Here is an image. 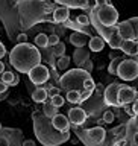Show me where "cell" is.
<instances>
[{"instance_id": "obj_1", "label": "cell", "mask_w": 138, "mask_h": 146, "mask_svg": "<svg viewBox=\"0 0 138 146\" xmlns=\"http://www.w3.org/2000/svg\"><path fill=\"white\" fill-rule=\"evenodd\" d=\"M56 8V3L50 0H20L17 3V12L21 29H30L44 21L55 23L53 12Z\"/></svg>"}, {"instance_id": "obj_2", "label": "cell", "mask_w": 138, "mask_h": 146, "mask_svg": "<svg viewBox=\"0 0 138 146\" xmlns=\"http://www.w3.org/2000/svg\"><path fill=\"white\" fill-rule=\"evenodd\" d=\"M32 122H34V132L43 146H59L70 139V131L67 132L58 131L53 126L52 119H49L41 110L34 111Z\"/></svg>"}, {"instance_id": "obj_3", "label": "cell", "mask_w": 138, "mask_h": 146, "mask_svg": "<svg viewBox=\"0 0 138 146\" xmlns=\"http://www.w3.org/2000/svg\"><path fill=\"white\" fill-rule=\"evenodd\" d=\"M9 62L11 66L20 73H29L34 67L41 64V53L36 46L29 43L17 44L9 52Z\"/></svg>"}, {"instance_id": "obj_4", "label": "cell", "mask_w": 138, "mask_h": 146, "mask_svg": "<svg viewBox=\"0 0 138 146\" xmlns=\"http://www.w3.org/2000/svg\"><path fill=\"white\" fill-rule=\"evenodd\" d=\"M88 78H91V73H88L84 68H70L62 76H59V85L65 91H84V84Z\"/></svg>"}, {"instance_id": "obj_5", "label": "cell", "mask_w": 138, "mask_h": 146, "mask_svg": "<svg viewBox=\"0 0 138 146\" xmlns=\"http://www.w3.org/2000/svg\"><path fill=\"white\" fill-rule=\"evenodd\" d=\"M91 11L96 14V18L99 20V23L102 26H105V27L117 26L118 11L112 6L111 3H109V5H103V6H94V8H91Z\"/></svg>"}, {"instance_id": "obj_6", "label": "cell", "mask_w": 138, "mask_h": 146, "mask_svg": "<svg viewBox=\"0 0 138 146\" xmlns=\"http://www.w3.org/2000/svg\"><path fill=\"white\" fill-rule=\"evenodd\" d=\"M132 59H125L120 62L117 68V76L123 81H135L138 79V58L131 56Z\"/></svg>"}, {"instance_id": "obj_7", "label": "cell", "mask_w": 138, "mask_h": 146, "mask_svg": "<svg viewBox=\"0 0 138 146\" xmlns=\"http://www.w3.org/2000/svg\"><path fill=\"white\" fill-rule=\"evenodd\" d=\"M27 76H29V79L32 81V84H34V85H43V84H46V82L49 81L50 72H49V68L46 66L40 64V66H36V67L32 68V70L27 73Z\"/></svg>"}, {"instance_id": "obj_8", "label": "cell", "mask_w": 138, "mask_h": 146, "mask_svg": "<svg viewBox=\"0 0 138 146\" xmlns=\"http://www.w3.org/2000/svg\"><path fill=\"white\" fill-rule=\"evenodd\" d=\"M121 84L118 82H112L111 85H108L103 91V102L108 107H121L118 102V90H120Z\"/></svg>"}, {"instance_id": "obj_9", "label": "cell", "mask_w": 138, "mask_h": 146, "mask_svg": "<svg viewBox=\"0 0 138 146\" xmlns=\"http://www.w3.org/2000/svg\"><path fill=\"white\" fill-rule=\"evenodd\" d=\"M137 99H138V91L134 87L121 84L120 90H118V102H120V105H131Z\"/></svg>"}, {"instance_id": "obj_10", "label": "cell", "mask_w": 138, "mask_h": 146, "mask_svg": "<svg viewBox=\"0 0 138 146\" xmlns=\"http://www.w3.org/2000/svg\"><path fill=\"white\" fill-rule=\"evenodd\" d=\"M68 120H70L71 125H75V126H81V125H84L85 120H86V117H88V114H86V111L82 107H73L68 110Z\"/></svg>"}, {"instance_id": "obj_11", "label": "cell", "mask_w": 138, "mask_h": 146, "mask_svg": "<svg viewBox=\"0 0 138 146\" xmlns=\"http://www.w3.org/2000/svg\"><path fill=\"white\" fill-rule=\"evenodd\" d=\"M56 5L65 6L68 9H90V2L88 0H53Z\"/></svg>"}, {"instance_id": "obj_12", "label": "cell", "mask_w": 138, "mask_h": 146, "mask_svg": "<svg viewBox=\"0 0 138 146\" xmlns=\"http://www.w3.org/2000/svg\"><path fill=\"white\" fill-rule=\"evenodd\" d=\"M52 123H53V126L56 128L58 131H61V132L70 131V120H68V117L64 116V114L58 113L55 117H52Z\"/></svg>"}, {"instance_id": "obj_13", "label": "cell", "mask_w": 138, "mask_h": 146, "mask_svg": "<svg viewBox=\"0 0 138 146\" xmlns=\"http://www.w3.org/2000/svg\"><path fill=\"white\" fill-rule=\"evenodd\" d=\"M90 52H91L90 49L77 47V49L75 50V53H73V56H71V61L75 62L77 67H82V64L90 59Z\"/></svg>"}, {"instance_id": "obj_14", "label": "cell", "mask_w": 138, "mask_h": 146, "mask_svg": "<svg viewBox=\"0 0 138 146\" xmlns=\"http://www.w3.org/2000/svg\"><path fill=\"white\" fill-rule=\"evenodd\" d=\"M117 32H118V35H120L123 40H135L134 29H132V26L127 23V20L118 23L117 25Z\"/></svg>"}, {"instance_id": "obj_15", "label": "cell", "mask_w": 138, "mask_h": 146, "mask_svg": "<svg viewBox=\"0 0 138 146\" xmlns=\"http://www.w3.org/2000/svg\"><path fill=\"white\" fill-rule=\"evenodd\" d=\"M121 52L129 56H137L138 55V40H125L121 44Z\"/></svg>"}, {"instance_id": "obj_16", "label": "cell", "mask_w": 138, "mask_h": 146, "mask_svg": "<svg viewBox=\"0 0 138 146\" xmlns=\"http://www.w3.org/2000/svg\"><path fill=\"white\" fill-rule=\"evenodd\" d=\"M68 40H70V43L75 46V47H84V46L88 43V35L82 34V32H73V34L68 36Z\"/></svg>"}, {"instance_id": "obj_17", "label": "cell", "mask_w": 138, "mask_h": 146, "mask_svg": "<svg viewBox=\"0 0 138 146\" xmlns=\"http://www.w3.org/2000/svg\"><path fill=\"white\" fill-rule=\"evenodd\" d=\"M70 17V9L65 6H58L53 12V21L55 23H65Z\"/></svg>"}, {"instance_id": "obj_18", "label": "cell", "mask_w": 138, "mask_h": 146, "mask_svg": "<svg viewBox=\"0 0 138 146\" xmlns=\"http://www.w3.org/2000/svg\"><path fill=\"white\" fill-rule=\"evenodd\" d=\"M88 47L91 52H100L105 47V40L102 36H91L88 41Z\"/></svg>"}, {"instance_id": "obj_19", "label": "cell", "mask_w": 138, "mask_h": 146, "mask_svg": "<svg viewBox=\"0 0 138 146\" xmlns=\"http://www.w3.org/2000/svg\"><path fill=\"white\" fill-rule=\"evenodd\" d=\"M32 99H34V102H36V104H44L46 100L49 99L47 90L43 88V87H38V88L32 93Z\"/></svg>"}, {"instance_id": "obj_20", "label": "cell", "mask_w": 138, "mask_h": 146, "mask_svg": "<svg viewBox=\"0 0 138 146\" xmlns=\"http://www.w3.org/2000/svg\"><path fill=\"white\" fill-rule=\"evenodd\" d=\"M123 41H125V40H123L121 36L118 35V32L116 31V32H114V34L111 35V38H109V40L106 41V44H108L111 49H114V50H118V49H121Z\"/></svg>"}, {"instance_id": "obj_21", "label": "cell", "mask_w": 138, "mask_h": 146, "mask_svg": "<svg viewBox=\"0 0 138 146\" xmlns=\"http://www.w3.org/2000/svg\"><path fill=\"white\" fill-rule=\"evenodd\" d=\"M41 111H43L49 119H52V117H55V116L58 114V108L55 107L52 102H50V99H47V100L44 102V107H43V110H41Z\"/></svg>"}, {"instance_id": "obj_22", "label": "cell", "mask_w": 138, "mask_h": 146, "mask_svg": "<svg viewBox=\"0 0 138 146\" xmlns=\"http://www.w3.org/2000/svg\"><path fill=\"white\" fill-rule=\"evenodd\" d=\"M35 46H36V47H41V49L47 47V46H49V35L38 34L35 36Z\"/></svg>"}, {"instance_id": "obj_23", "label": "cell", "mask_w": 138, "mask_h": 146, "mask_svg": "<svg viewBox=\"0 0 138 146\" xmlns=\"http://www.w3.org/2000/svg\"><path fill=\"white\" fill-rule=\"evenodd\" d=\"M71 59L70 56H65V55H62V56L58 58V62H56V68L58 70H67L68 66H70Z\"/></svg>"}, {"instance_id": "obj_24", "label": "cell", "mask_w": 138, "mask_h": 146, "mask_svg": "<svg viewBox=\"0 0 138 146\" xmlns=\"http://www.w3.org/2000/svg\"><path fill=\"white\" fill-rule=\"evenodd\" d=\"M121 61H123V58H121V56L112 58L111 64L108 66V73H111V75H117V68H118V66H120V62H121Z\"/></svg>"}, {"instance_id": "obj_25", "label": "cell", "mask_w": 138, "mask_h": 146, "mask_svg": "<svg viewBox=\"0 0 138 146\" xmlns=\"http://www.w3.org/2000/svg\"><path fill=\"white\" fill-rule=\"evenodd\" d=\"M65 99H67L70 104H79V102H81V91H76V90L67 91Z\"/></svg>"}, {"instance_id": "obj_26", "label": "cell", "mask_w": 138, "mask_h": 146, "mask_svg": "<svg viewBox=\"0 0 138 146\" xmlns=\"http://www.w3.org/2000/svg\"><path fill=\"white\" fill-rule=\"evenodd\" d=\"M0 76H2V79H0V81H3L5 84L11 85V82L14 81V78H15V73L11 72V70H5V72H3Z\"/></svg>"}, {"instance_id": "obj_27", "label": "cell", "mask_w": 138, "mask_h": 146, "mask_svg": "<svg viewBox=\"0 0 138 146\" xmlns=\"http://www.w3.org/2000/svg\"><path fill=\"white\" fill-rule=\"evenodd\" d=\"M65 53V44L62 43V41H59L56 46H53V55L55 56H62V55Z\"/></svg>"}, {"instance_id": "obj_28", "label": "cell", "mask_w": 138, "mask_h": 146, "mask_svg": "<svg viewBox=\"0 0 138 146\" xmlns=\"http://www.w3.org/2000/svg\"><path fill=\"white\" fill-rule=\"evenodd\" d=\"M50 99V102H52L56 108H59V107H62L64 104H65V99L62 98L61 94H56V96H52V98H49Z\"/></svg>"}, {"instance_id": "obj_29", "label": "cell", "mask_w": 138, "mask_h": 146, "mask_svg": "<svg viewBox=\"0 0 138 146\" xmlns=\"http://www.w3.org/2000/svg\"><path fill=\"white\" fill-rule=\"evenodd\" d=\"M127 23L132 26V29H134V34H135V40H138V17H132L127 20Z\"/></svg>"}, {"instance_id": "obj_30", "label": "cell", "mask_w": 138, "mask_h": 146, "mask_svg": "<svg viewBox=\"0 0 138 146\" xmlns=\"http://www.w3.org/2000/svg\"><path fill=\"white\" fill-rule=\"evenodd\" d=\"M76 21L79 23L81 26H84V27H86V26H90V25H91V21H90V17H88V15H77Z\"/></svg>"}, {"instance_id": "obj_31", "label": "cell", "mask_w": 138, "mask_h": 146, "mask_svg": "<svg viewBox=\"0 0 138 146\" xmlns=\"http://www.w3.org/2000/svg\"><path fill=\"white\" fill-rule=\"evenodd\" d=\"M102 120H103V123H112L114 122V113L106 110V111L103 113V116H102Z\"/></svg>"}, {"instance_id": "obj_32", "label": "cell", "mask_w": 138, "mask_h": 146, "mask_svg": "<svg viewBox=\"0 0 138 146\" xmlns=\"http://www.w3.org/2000/svg\"><path fill=\"white\" fill-rule=\"evenodd\" d=\"M94 91L93 90H84V91H81V102H85V100H88L91 96H93Z\"/></svg>"}, {"instance_id": "obj_33", "label": "cell", "mask_w": 138, "mask_h": 146, "mask_svg": "<svg viewBox=\"0 0 138 146\" xmlns=\"http://www.w3.org/2000/svg\"><path fill=\"white\" fill-rule=\"evenodd\" d=\"M94 87H96L94 79L93 78H88V79L85 81V84H84V90H93L94 91Z\"/></svg>"}, {"instance_id": "obj_34", "label": "cell", "mask_w": 138, "mask_h": 146, "mask_svg": "<svg viewBox=\"0 0 138 146\" xmlns=\"http://www.w3.org/2000/svg\"><path fill=\"white\" fill-rule=\"evenodd\" d=\"M58 43H59V36L56 34L49 35V46H56Z\"/></svg>"}, {"instance_id": "obj_35", "label": "cell", "mask_w": 138, "mask_h": 146, "mask_svg": "<svg viewBox=\"0 0 138 146\" xmlns=\"http://www.w3.org/2000/svg\"><path fill=\"white\" fill-rule=\"evenodd\" d=\"M79 68H84V70H86L88 73H91V72H93V61H90V59H88V61H85L84 64H82V67H79Z\"/></svg>"}, {"instance_id": "obj_36", "label": "cell", "mask_w": 138, "mask_h": 146, "mask_svg": "<svg viewBox=\"0 0 138 146\" xmlns=\"http://www.w3.org/2000/svg\"><path fill=\"white\" fill-rule=\"evenodd\" d=\"M17 41H18V44L27 43V35H26V34H20V35L17 36Z\"/></svg>"}, {"instance_id": "obj_37", "label": "cell", "mask_w": 138, "mask_h": 146, "mask_svg": "<svg viewBox=\"0 0 138 146\" xmlns=\"http://www.w3.org/2000/svg\"><path fill=\"white\" fill-rule=\"evenodd\" d=\"M47 94H49V98L56 96V94H59V88H55V87H52L50 90H47Z\"/></svg>"}, {"instance_id": "obj_38", "label": "cell", "mask_w": 138, "mask_h": 146, "mask_svg": "<svg viewBox=\"0 0 138 146\" xmlns=\"http://www.w3.org/2000/svg\"><path fill=\"white\" fill-rule=\"evenodd\" d=\"M8 84H5V82L3 81H0V94H3V93H6V91H8Z\"/></svg>"}, {"instance_id": "obj_39", "label": "cell", "mask_w": 138, "mask_h": 146, "mask_svg": "<svg viewBox=\"0 0 138 146\" xmlns=\"http://www.w3.org/2000/svg\"><path fill=\"white\" fill-rule=\"evenodd\" d=\"M5 55H6V47H5V46L0 43V59H2Z\"/></svg>"}, {"instance_id": "obj_40", "label": "cell", "mask_w": 138, "mask_h": 146, "mask_svg": "<svg viewBox=\"0 0 138 146\" xmlns=\"http://www.w3.org/2000/svg\"><path fill=\"white\" fill-rule=\"evenodd\" d=\"M23 146H36L34 140H24L23 141Z\"/></svg>"}, {"instance_id": "obj_41", "label": "cell", "mask_w": 138, "mask_h": 146, "mask_svg": "<svg viewBox=\"0 0 138 146\" xmlns=\"http://www.w3.org/2000/svg\"><path fill=\"white\" fill-rule=\"evenodd\" d=\"M132 111H134L135 116H138V99L134 102V107H132Z\"/></svg>"}, {"instance_id": "obj_42", "label": "cell", "mask_w": 138, "mask_h": 146, "mask_svg": "<svg viewBox=\"0 0 138 146\" xmlns=\"http://www.w3.org/2000/svg\"><path fill=\"white\" fill-rule=\"evenodd\" d=\"M18 82H20V78H18V75H15V78H14V81L11 82V87H14V85H18Z\"/></svg>"}, {"instance_id": "obj_43", "label": "cell", "mask_w": 138, "mask_h": 146, "mask_svg": "<svg viewBox=\"0 0 138 146\" xmlns=\"http://www.w3.org/2000/svg\"><path fill=\"white\" fill-rule=\"evenodd\" d=\"M134 145L138 146V132H135V134H134Z\"/></svg>"}, {"instance_id": "obj_44", "label": "cell", "mask_w": 138, "mask_h": 146, "mask_svg": "<svg viewBox=\"0 0 138 146\" xmlns=\"http://www.w3.org/2000/svg\"><path fill=\"white\" fill-rule=\"evenodd\" d=\"M3 72H5V64H3L2 61H0V75H2Z\"/></svg>"}, {"instance_id": "obj_45", "label": "cell", "mask_w": 138, "mask_h": 146, "mask_svg": "<svg viewBox=\"0 0 138 146\" xmlns=\"http://www.w3.org/2000/svg\"><path fill=\"white\" fill-rule=\"evenodd\" d=\"M88 2H90V9L94 8V2H96V0H88Z\"/></svg>"}, {"instance_id": "obj_46", "label": "cell", "mask_w": 138, "mask_h": 146, "mask_svg": "<svg viewBox=\"0 0 138 146\" xmlns=\"http://www.w3.org/2000/svg\"><path fill=\"white\" fill-rule=\"evenodd\" d=\"M0 129H2V123H0Z\"/></svg>"}, {"instance_id": "obj_47", "label": "cell", "mask_w": 138, "mask_h": 146, "mask_svg": "<svg viewBox=\"0 0 138 146\" xmlns=\"http://www.w3.org/2000/svg\"><path fill=\"white\" fill-rule=\"evenodd\" d=\"M137 128H138V120H137Z\"/></svg>"}, {"instance_id": "obj_48", "label": "cell", "mask_w": 138, "mask_h": 146, "mask_svg": "<svg viewBox=\"0 0 138 146\" xmlns=\"http://www.w3.org/2000/svg\"><path fill=\"white\" fill-rule=\"evenodd\" d=\"M112 146H116V145H112Z\"/></svg>"}]
</instances>
